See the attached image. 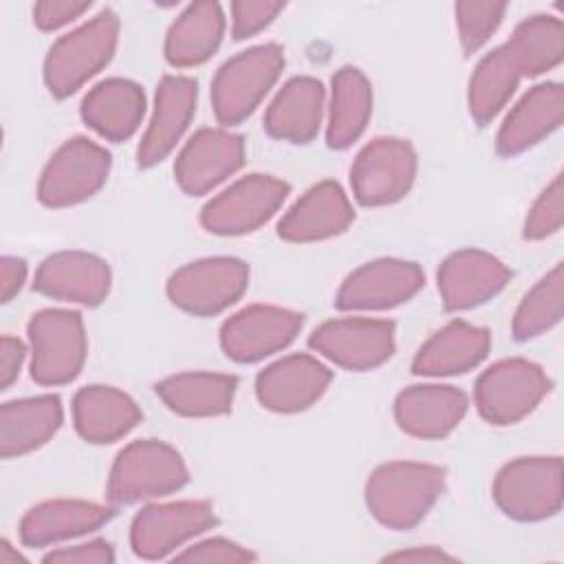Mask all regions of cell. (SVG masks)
<instances>
[{
	"instance_id": "6da1fadb",
	"label": "cell",
	"mask_w": 564,
	"mask_h": 564,
	"mask_svg": "<svg viewBox=\"0 0 564 564\" xmlns=\"http://www.w3.org/2000/svg\"><path fill=\"white\" fill-rule=\"evenodd\" d=\"M445 489V469L430 463L390 460L366 480L364 498L370 516L394 531L416 527Z\"/></svg>"
},
{
	"instance_id": "8d00e7d4",
	"label": "cell",
	"mask_w": 564,
	"mask_h": 564,
	"mask_svg": "<svg viewBox=\"0 0 564 564\" xmlns=\"http://www.w3.org/2000/svg\"><path fill=\"white\" fill-rule=\"evenodd\" d=\"M562 218H564V185H562V174H557L531 205L522 234L527 240H544L560 231Z\"/></svg>"
},
{
	"instance_id": "ee69618b",
	"label": "cell",
	"mask_w": 564,
	"mask_h": 564,
	"mask_svg": "<svg viewBox=\"0 0 564 564\" xmlns=\"http://www.w3.org/2000/svg\"><path fill=\"white\" fill-rule=\"evenodd\" d=\"M386 562H445V560H454V555L445 553L438 546H414L408 551H397L383 557Z\"/></svg>"
},
{
	"instance_id": "9c48e42d",
	"label": "cell",
	"mask_w": 564,
	"mask_h": 564,
	"mask_svg": "<svg viewBox=\"0 0 564 564\" xmlns=\"http://www.w3.org/2000/svg\"><path fill=\"white\" fill-rule=\"evenodd\" d=\"M249 286L247 262L229 256L203 258L176 269L167 280V297L189 315L212 317L236 304Z\"/></svg>"
},
{
	"instance_id": "d6986e66",
	"label": "cell",
	"mask_w": 564,
	"mask_h": 564,
	"mask_svg": "<svg viewBox=\"0 0 564 564\" xmlns=\"http://www.w3.org/2000/svg\"><path fill=\"white\" fill-rule=\"evenodd\" d=\"M198 101V84L192 77L165 75L156 88L154 110L137 150L139 167L161 163L181 141Z\"/></svg>"
},
{
	"instance_id": "603a6c76",
	"label": "cell",
	"mask_w": 564,
	"mask_h": 564,
	"mask_svg": "<svg viewBox=\"0 0 564 564\" xmlns=\"http://www.w3.org/2000/svg\"><path fill=\"white\" fill-rule=\"evenodd\" d=\"M564 117V88L557 82L533 86L505 117L496 150L500 156H518L553 134Z\"/></svg>"
},
{
	"instance_id": "484cf974",
	"label": "cell",
	"mask_w": 564,
	"mask_h": 564,
	"mask_svg": "<svg viewBox=\"0 0 564 564\" xmlns=\"http://www.w3.org/2000/svg\"><path fill=\"white\" fill-rule=\"evenodd\" d=\"M115 516L112 507L88 500H46L31 507L20 520V540L26 546H48L97 531Z\"/></svg>"
},
{
	"instance_id": "7402d4cb",
	"label": "cell",
	"mask_w": 564,
	"mask_h": 564,
	"mask_svg": "<svg viewBox=\"0 0 564 564\" xmlns=\"http://www.w3.org/2000/svg\"><path fill=\"white\" fill-rule=\"evenodd\" d=\"M467 412V397L454 386L419 383L394 399L397 425L416 438L436 441L456 430Z\"/></svg>"
},
{
	"instance_id": "ba28073f",
	"label": "cell",
	"mask_w": 564,
	"mask_h": 564,
	"mask_svg": "<svg viewBox=\"0 0 564 564\" xmlns=\"http://www.w3.org/2000/svg\"><path fill=\"white\" fill-rule=\"evenodd\" d=\"M110 152L86 137L62 143L42 170L37 198L42 205L59 209L95 196L110 174Z\"/></svg>"
},
{
	"instance_id": "f35d334b",
	"label": "cell",
	"mask_w": 564,
	"mask_h": 564,
	"mask_svg": "<svg viewBox=\"0 0 564 564\" xmlns=\"http://www.w3.org/2000/svg\"><path fill=\"white\" fill-rule=\"evenodd\" d=\"M176 562H253L256 555L227 540V538H207L203 542H196L181 553H174Z\"/></svg>"
},
{
	"instance_id": "8fae6325",
	"label": "cell",
	"mask_w": 564,
	"mask_h": 564,
	"mask_svg": "<svg viewBox=\"0 0 564 564\" xmlns=\"http://www.w3.org/2000/svg\"><path fill=\"white\" fill-rule=\"evenodd\" d=\"M289 189V183L271 174H247L203 207L200 225L216 236L251 234L273 218Z\"/></svg>"
},
{
	"instance_id": "4fadbf2b",
	"label": "cell",
	"mask_w": 564,
	"mask_h": 564,
	"mask_svg": "<svg viewBox=\"0 0 564 564\" xmlns=\"http://www.w3.org/2000/svg\"><path fill=\"white\" fill-rule=\"evenodd\" d=\"M308 346L346 370H372L394 352V322L370 317H341L319 324Z\"/></svg>"
},
{
	"instance_id": "74e56055",
	"label": "cell",
	"mask_w": 564,
	"mask_h": 564,
	"mask_svg": "<svg viewBox=\"0 0 564 564\" xmlns=\"http://www.w3.org/2000/svg\"><path fill=\"white\" fill-rule=\"evenodd\" d=\"M284 11V2L269 0H238L231 2V35L234 40H247L267 29L280 13Z\"/></svg>"
},
{
	"instance_id": "f6af8a7d",
	"label": "cell",
	"mask_w": 564,
	"mask_h": 564,
	"mask_svg": "<svg viewBox=\"0 0 564 564\" xmlns=\"http://www.w3.org/2000/svg\"><path fill=\"white\" fill-rule=\"evenodd\" d=\"M24 562V557L11 549V544L7 540L0 542V564H18Z\"/></svg>"
},
{
	"instance_id": "f1b7e54d",
	"label": "cell",
	"mask_w": 564,
	"mask_h": 564,
	"mask_svg": "<svg viewBox=\"0 0 564 564\" xmlns=\"http://www.w3.org/2000/svg\"><path fill=\"white\" fill-rule=\"evenodd\" d=\"M64 419L62 401L55 394H40L7 401L0 408V454L15 458L42 447L59 430Z\"/></svg>"
},
{
	"instance_id": "9a60e30c",
	"label": "cell",
	"mask_w": 564,
	"mask_h": 564,
	"mask_svg": "<svg viewBox=\"0 0 564 564\" xmlns=\"http://www.w3.org/2000/svg\"><path fill=\"white\" fill-rule=\"evenodd\" d=\"M423 284L425 275L416 262L379 258L346 275L335 306L339 311H383L412 300Z\"/></svg>"
},
{
	"instance_id": "8992f818",
	"label": "cell",
	"mask_w": 564,
	"mask_h": 564,
	"mask_svg": "<svg viewBox=\"0 0 564 564\" xmlns=\"http://www.w3.org/2000/svg\"><path fill=\"white\" fill-rule=\"evenodd\" d=\"M498 509L518 522H538L562 509V458L522 456L507 463L494 478Z\"/></svg>"
},
{
	"instance_id": "7c38bea8",
	"label": "cell",
	"mask_w": 564,
	"mask_h": 564,
	"mask_svg": "<svg viewBox=\"0 0 564 564\" xmlns=\"http://www.w3.org/2000/svg\"><path fill=\"white\" fill-rule=\"evenodd\" d=\"M216 524L218 518L209 500L148 505L130 524V546L143 560H163Z\"/></svg>"
},
{
	"instance_id": "60d3db41",
	"label": "cell",
	"mask_w": 564,
	"mask_h": 564,
	"mask_svg": "<svg viewBox=\"0 0 564 564\" xmlns=\"http://www.w3.org/2000/svg\"><path fill=\"white\" fill-rule=\"evenodd\" d=\"M90 9V2L73 0H44L33 7V22L40 31H57Z\"/></svg>"
},
{
	"instance_id": "3957f363",
	"label": "cell",
	"mask_w": 564,
	"mask_h": 564,
	"mask_svg": "<svg viewBox=\"0 0 564 564\" xmlns=\"http://www.w3.org/2000/svg\"><path fill=\"white\" fill-rule=\"evenodd\" d=\"M189 480L183 456L167 443L143 438L126 445L108 476L106 496L112 505H132L178 491Z\"/></svg>"
},
{
	"instance_id": "d6a6232c",
	"label": "cell",
	"mask_w": 564,
	"mask_h": 564,
	"mask_svg": "<svg viewBox=\"0 0 564 564\" xmlns=\"http://www.w3.org/2000/svg\"><path fill=\"white\" fill-rule=\"evenodd\" d=\"M522 73L507 44L489 51L474 68L467 86V106L476 126H487L511 99Z\"/></svg>"
},
{
	"instance_id": "b9f144b4",
	"label": "cell",
	"mask_w": 564,
	"mask_h": 564,
	"mask_svg": "<svg viewBox=\"0 0 564 564\" xmlns=\"http://www.w3.org/2000/svg\"><path fill=\"white\" fill-rule=\"evenodd\" d=\"M26 348L18 337L4 335L0 339V390H9L11 383L20 377Z\"/></svg>"
},
{
	"instance_id": "4316f807",
	"label": "cell",
	"mask_w": 564,
	"mask_h": 564,
	"mask_svg": "<svg viewBox=\"0 0 564 564\" xmlns=\"http://www.w3.org/2000/svg\"><path fill=\"white\" fill-rule=\"evenodd\" d=\"M326 93L315 77H293L289 79L264 112V130L269 137L289 143H308L315 139L322 115H324Z\"/></svg>"
},
{
	"instance_id": "ffe728a7",
	"label": "cell",
	"mask_w": 564,
	"mask_h": 564,
	"mask_svg": "<svg viewBox=\"0 0 564 564\" xmlns=\"http://www.w3.org/2000/svg\"><path fill=\"white\" fill-rule=\"evenodd\" d=\"M509 280L507 264L480 249L454 251L438 269V291L447 311L480 306L496 297Z\"/></svg>"
},
{
	"instance_id": "7bdbcfd3",
	"label": "cell",
	"mask_w": 564,
	"mask_h": 564,
	"mask_svg": "<svg viewBox=\"0 0 564 564\" xmlns=\"http://www.w3.org/2000/svg\"><path fill=\"white\" fill-rule=\"evenodd\" d=\"M26 282V262L15 256H4L0 260V300L11 302Z\"/></svg>"
},
{
	"instance_id": "1f68e13d",
	"label": "cell",
	"mask_w": 564,
	"mask_h": 564,
	"mask_svg": "<svg viewBox=\"0 0 564 564\" xmlns=\"http://www.w3.org/2000/svg\"><path fill=\"white\" fill-rule=\"evenodd\" d=\"M370 112L372 86L368 77L355 66L339 68L330 82V106L326 126L328 148H350L364 134Z\"/></svg>"
},
{
	"instance_id": "277c9868",
	"label": "cell",
	"mask_w": 564,
	"mask_h": 564,
	"mask_svg": "<svg viewBox=\"0 0 564 564\" xmlns=\"http://www.w3.org/2000/svg\"><path fill=\"white\" fill-rule=\"evenodd\" d=\"M284 68L280 44H260L229 57L212 82L214 115L223 126H238L258 108Z\"/></svg>"
},
{
	"instance_id": "7a4b0ae2",
	"label": "cell",
	"mask_w": 564,
	"mask_h": 564,
	"mask_svg": "<svg viewBox=\"0 0 564 564\" xmlns=\"http://www.w3.org/2000/svg\"><path fill=\"white\" fill-rule=\"evenodd\" d=\"M119 40V18L112 9L62 35L44 59V82L51 95L64 99L77 93L115 55Z\"/></svg>"
},
{
	"instance_id": "836d02e7",
	"label": "cell",
	"mask_w": 564,
	"mask_h": 564,
	"mask_svg": "<svg viewBox=\"0 0 564 564\" xmlns=\"http://www.w3.org/2000/svg\"><path fill=\"white\" fill-rule=\"evenodd\" d=\"M522 77H538L555 68L564 57V26L553 15L522 20L507 42Z\"/></svg>"
},
{
	"instance_id": "4dcf8cb0",
	"label": "cell",
	"mask_w": 564,
	"mask_h": 564,
	"mask_svg": "<svg viewBox=\"0 0 564 564\" xmlns=\"http://www.w3.org/2000/svg\"><path fill=\"white\" fill-rule=\"evenodd\" d=\"M225 13L218 2H192L172 22L165 35V59L174 68H192L207 62L220 46Z\"/></svg>"
},
{
	"instance_id": "cb8c5ba5",
	"label": "cell",
	"mask_w": 564,
	"mask_h": 564,
	"mask_svg": "<svg viewBox=\"0 0 564 564\" xmlns=\"http://www.w3.org/2000/svg\"><path fill=\"white\" fill-rule=\"evenodd\" d=\"M79 110L88 128L119 143L139 130L145 115V95L137 82L110 77L86 93Z\"/></svg>"
},
{
	"instance_id": "d590c367",
	"label": "cell",
	"mask_w": 564,
	"mask_h": 564,
	"mask_svg": "<svg viewBox=\"0 0 564 564\" xmlns=\"http://www.w3.org/2000/svg\"><path fill=\"white\" fill-rule=\"evenodd\" d=\"M505 13H507L505 2L465 0L454 4L456 29H458V37L465 55H474L487 44V40L498 31Z\"/></svg>"
},
{
	"instance_id": "30bf717a",
	"label": "cell",
	"mask_w": 564,
	"mask_h": 564,
	"mask_svg": "<svg viewBox=\"0 0 564 564\" xmlns=\"http://www.w3.org/2000/svg\"><path fill=\"white\" fill-rule=\"evenodd\" d=\"M416 176V152L399 137H377L352 161L350 187L364 207H383L401 200Z\"/></svg>"
},
{
	"instance_id": "2e32d148",
	"label": "cell",
	"mask_w": 564,
	"mask_h": 564,
	"mask_svg": "<svg viewBox=\"0 0 564 564\" xmlns=\"http://www.w3.org/2000/svg\"><path fill=\"white\" fill-rule=\"evenodd\" d=\"M245 163V141L223 128H203L183 145L174 178L189 196H200L236 174Z\"/></svg>"
},
{
	"instance_id": "d4e9b609",
	"label": "cell",
	"mask_w": 564,
	"mask_h": 564,
	"mask_svg": "<svg viewBox=\"0 0 564 564\" xmlns=\"http://www.w3.org/2000/svg\"><path fill=\"white\" fill-rule=\"evenodd\" d=\"M489 330L454 319L436 330L414 355L412 372L421 377H452L476 368L489 352Z\"/></svg>"
},
{
	"instance_id": "83f0119b",
	"label": "cell",
	"mask_w": 564,
	"mask_h": 564,
	"mask_svg": "<svg viewBox=\"0 0 564 564\" xmlns=\"http://www.w3.org/2000/svg\"><path fill=\"white\" fill-rule=\"evenodd\" d=\"M139 421V405L112 386H86L73 397V423L86 443H115L134 430Z\"/></svg>"
},
{
	"instance_id": "e575fe53",
	"label": "cell",
	"mask_w": 564,
	"mask_h": 564,
	"mask_svg": "<svg viewBox=\"0 0 564 564\" xmlns=\"http://www.w3.org/2000/svg\"><path fill=\"white\" fill-rule=\"evenodd\" d=\"M564 306V267L557 262L542 275L522 297L513 315V337L518 341L533 339L551 330L562 319Z\"/></svg>"
},
{
	"instance_id": "e0dca14e",
	"label": "cell",
	"mask_w": 564,
	"mask_h": 564,
	"mask_svg": "<svg viewBox=\"0 0 564 564\" xmlns=\"http://www.w3.org/2000/svg\"><path fill=\"white\" fill-rule=\"evenodd\" d=\"M333 372L306 352L286 355L256 377V397L262 408L278 414L308 410L322 399Z\"/></svg>"
},
{
	"instance_id": "44dd1931",
	"label": "cell",
	"mask_w": 564,
	"mask_h": 564,
	"mask_svg": "<svg viewBox=\"0 0 564 564\" xmlns=\"http://www.w3.org/2000/svg\"><path fill=\"white\" fill-rule=\"evenodd\" d=\"M355 220L352 205L335 181L308 187L278 223V236L286 242H319L344 234Z\"/></svg>"
},
{
	"instance_id": "ab89813d",
	"label": "cell",
	"mask_w": 564,
	"mask_h": 564,
	"mask_svg": "<svg viewBox=\"0 0 564 564\" xmlns=\"http://www.w3.org/2000/svg\"><path fill=\"white\" fill-rule=\"evenodd\" d=\"M46 564H112L115 551L106 540H88L75 546H62L44 555Z\"/></svg>"
},
{
	"instance_id": "5bb4252c",
	"label": "cell",
	"mask_w": 564,
	"mask_h": 564,
	"mask_svg": "<svg viewBox=\"0 0 564 564\" xmlns=\"http://www.w3.org/2000/svg\"><path fill=\"white\" fill-rule=\"evenodd\" d=\"M304 317L291 308L251 304L220 326V346L238 364L260 361L286 348L302 330Z\"/></svg>"
},
{
	"instance_id": "52a82bcc",
	"label": "cell",
	"mask_w": 564,
	"mask_h": 564,
	"mask_svg": "<svg viewBox=\"0 0 564 564\" xmlns=\"http://www.w3.org/2000/svg\"><path fill=\"white\" fill-rule=\"evenodd\" d=\"M551 379L540 364L513 357L489 366L474 386L480 416L491 425H513L529 416L549 394Z\"/></svg>"
},
{
	"instance_id": "f546056e",
	"label": "cell",
	"mask_w": 564,
	"mask_h": 564,
	"mask_svg": "<svg viewBox=\"0 0 564 564\" xmlns=\"http://www.w3.org/2000/svg\"><path fill=\"white\" fill-rule=\"evenodd\" d=\"M154 390L167 410L189 419H209L231 410L238 379L220 372H178L159 381Z\"/></svg>"
},
{
	"instance_id": "ac0fdd59",
	"label": "cell",
	"mask_w": 564,
	"mask_h": 564,
	"mask_svg": "<svg viewBox=\"0 0 564 564\" xmlns=\"http://www.w3.org/2000/svg\"><path fill=\"white\" fill-rule=\"evenodd\" d=\"M112 284L104 258L86 251H59L48 256L35 271L33 289L46 297L82 306H99Z\"/></svg>"
},
{
	"instance_id": "5b68a950",
	"label": "cell",
	"mask_w": 564,
	"mask_h": 564,
	"mask_svg": "<svg viewBox=\"0 0 564 564\" xmlns=\"http://www.w3.org/2000/svg\"><path fill=\"white\" fill-rule=\"evenodd\" d=\"M31 346V377L40 386H64L84 368L88 341L77 311L44 308L26 326Z\"/></svg>"
}]
</instances>
